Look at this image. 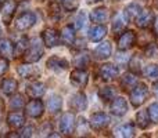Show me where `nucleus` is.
Returning <instances> with one entry per match:
<instances>
[{
	"label": "nucleus",
	"instance_id": "nucleus-1",
	"mask_svg": "<svg viewBox=\"0 0 158 138\" xmlns=\"http://www.w3.org/2000/svg\"><path fill=\"white\" fill-rule=\"evenodd\" d=\"M148 97V87L144 83H136L131 89V94H129V100H131L133 106H140Z\"/></svg>",
	"mask_w": 158,
	"mask_h": 138
},
{
	"label": "nucleus",
	"instance_id": "nucleus-2",
	"mask_svg": "<svg viewBox=\"0 0 158 138\" xmlns=\"http://www.w3.org/2000/svg\"><path fill=\"white\" fill-rule=\"evenodd\" d=\"M24 55H25L27 62H38V61L40 60L42 55H43V46H42V43L39 41V39H33V40L31 41L28 49L25 50Z\"/></svg>",
	"mask_w": 158,
	"mask_h": 138
},
{
	"label": "nucleus",
	"instance_id": "nucleus-3",
	"mask_svg": "<svg viewBox=\"0 0 158 138\" xmlns=\"http://www.w3.org/2000/svg\"><path fill=\"white\" fill-rule=\"evenodd\" d=\"M110 122H111L110 116L107 113H104V112L93 113L92 117H90V126H92V128L96 131H101L106 127H108Z\"/></svg>",
	"mask_w": 158,
	"mask_h": 138
},
{
	"label": "nucleus",
	"instance_id": "nucleus-4",
	"mask_svg": "<svg viewBox=\"0 0 158 138\" xmlns=\"http://www.w3.org/2000/svg\"><path fill=\"white\" fill-rule=\"evenodd\" d=\"M75 128V115L72 112L63 113L60 120V131L64 136H71Z\"/></svg>",
	"mask_w": 158,
	"mask_h": 138
},
{
	"label": "nucleus",
	"instance_id": "nucleus-5",
	"mask_svg": "<svg viewBox=\"0 0 158 138\" xmlns=\"http://www.w3.org/2000/svg\"><path fill=\"white\" fill-rule=\"evenodd\" d=\"M135 41H136V35H135L133 30H123L118 36V49L122 50V51L129 50L131 47H133Z\"/></svg>",
	"mask_w": 158,
	"mask_h": 138
},
{
	"label": "nucleus",
	"instance_id": "nucleus-6",
	"mask_svg": "<svg viewBox=\"0 0 158 138\" xmlns=\"http://www.w3.org/2000/svg\"><path fill=\"white\" fill-rule=\"evenodd\" d=\"M25 109H27V115L29 117H33V119H38L43 115L44 106L43 102H42L39 98H32L29 102L25 105Z\"/></svg>",
	"mask_w": 158,
	"mask_h": 138
},
{
	"label": "nucleus",
	"instance_id": "nucleus-7",
	"mask_svg": "<svg viewBox=\"0 0 158 138\" xmlns=\"http://www.w3.org/2000/svg\"><path fill=\"white\" fill-rule=\"evenodd\" d=\"M36 22V15L33 13H24L17 18L15 21V28L18 30H27L32 28Z\"/></svg>",
	"mask_w": 158,
	"mask_h": 138
},
{
	"label": "nucleus",
	"instance_id": "nucleus-8",
	"mask_svg": "<svg viewBox=\"0 0 158 138\" xmlns=\"http://www.w3.org/2000/svg\"><path fill=\"white\" fill-rule=\"evenodd\" d=\"M111 112L115 116H123L128 112V102L122 97H114L111 102Z\"/></svg>",
	"mask_w": 158,
	"mask_h": 138
},
{
	"label": "nucleus",
	"instance_id": "nucleus-9",
	"mask_svg": "<svg viewBox=\"0 0 158 138\" xmlns=\"http://www.w3.org/2000/svg\"><path fill=\"white\" fill-rule=\"evenodd\" d=\"M17 8V2L15 0H7L3 3L2 6V15H3V21L4 24H10L11 19L14 17V11Z\"/></svg>",
	"mask_w": 158,
	"mask_h": 138
},
{
	"label": "nucleus",
	"instance_id": "nucleus-10",
	"mask_svg": "<svg viewBox=\"0 0 158 138\" xmlns=\"http://www.w3.org/2000/svg\"><path fill=\"white\" fill-rule=\"evenodd\" d=\"M42 39H43L44 46L47 47H54L60 43V33L56 29H46L42 35Z\"/></svg>",
	"mask_w": 158,
	"mask_h": 138
},
{
	"label": "nucleus",
	"instance_id": "nucleus-11",
	"mask_svg": "<svg viewBox=\"0 0 158 138\" xmlns=\"http://www.w3.org/2000/svg\"><path fill=\"white\" fill-rule=\"evenodd\" d=\"M135 21H136V24H137V26H139V28L146 29V28H148L154 22L153 11H151V10H142Z\"/></svg>",
	"mask_w": 158,
	"mask_h": 138
},
{
	"label": "nucleus",
	"instance_id": "nucleus-12",
	"mask_svg": "<svg viewBox=\"0 0 158 138\" xmlns=\"http://www.w3.org/2000/svg\"><path fill=\"white\" fill-rule=\"evenodd\" d=\"M118 76V68L112 64H104L100 68V77L104 81H112Z\"/></svg>",
	"mask_w": 158,
	"mask_h": 138
},
{
	"label": "nucleus",
	"instance_id": "nucleus-13",
	"mask_svg": "<svg viewBox=\"0 0 158 138\" xmlns=\"http://www.w3.org/2000/svg\"><path fill=\"white\" fill-rule=\"evenodd\" d=\"M87 80H89V75L85 69H77L71 73V81L77 87H81V89L85 87L87 84Z\"/></svg>",
	"mask_w": 158,
	"mask_h": 138
},
{
	"label": "nucleus",
	"instance_id": "nucleus-14",
	"mask_svg": "<svg viewBox=\"0 0 158 138\" xmlns=\"http://www.w3.org/2000/svg\"><path fill=\"white\" fill-rule=\"evenodd\" d=\"M47 68L54 70V72H57V73H60V72H63V70H65L68 68V61L54 55V57H52L49 61H47Z\"/></svg>",
	"mask_w": 158,
	"mask_h": 138
},
{
	"label": "nucleus",
	"instance_id": "nucleus-15",
	"mask_svg": "<svg viewBox=\"0 0 158 138\" xmlns=\"http://www.w3.org/2000/svg\"><path fill=\"white\" fill-rule=\"evenodd\" d=\"M69 105H71L72 109H75V111H78V112L86 109V106H87L86 95H85L83 93H77L75 95H72L71 101H69Z\"/></svg>",
	"mask_w": 158,
	"mask_h": 138
},
{
	"label": "nucleus",
	"instance_id": "nucleus-16",
	"mask_svg": "<svg viewBox=\"0 0 158 138\" xmlns=\"http://www.w3.org/2000/svg\"><path fill=\"white\" fill-rule=\"evenodd\" d=\"M24 123H25V116L21 112L14 111L7 115V124L10 126L11 128H19Z\"/></svg>",
	"mask_w": 158,
	"mask_h": 138
},
{
	"label": "nucleus",
	"instance_id": "nucleus-17",
	"mask_svg": "<svg viewBox=\"0 0 158 138\" xmlns=\"http://www.w3.org/2000/svg\"><path fill=\"white\" fill-rule=\"evenodd\" d=\"M112 53V46L110 41H103L101 44H98L97 49L94 50V57L97 60H107Z\"/></svg>",
	"mask_w": 158,
	"mask_h": 138
},
{
	"label": "nucleus",
	"instance_id": "nucleus-18",
	"mask_svg": "<svg viewBox=\"0 0 158 138\" xmlns=\"http://www.w3.org/2000/svg\"><path fill=\"white\" fill-rule=\"evenodd\" d=\"M106 35H107V28L103 24H96L89 30V39L92 41H100L101 39H104Z\"/></svg>",
	"mask_w": 158,
	"mask_h": 138
},
{
	"label": "nucleus",
	"instance_id": "nucleus-19",
	"mask_svg": "<svg viewBox=\"0 0 158 138\" xmlns=\"http://www.w3.org/2000/svg\"><path fill=\"white\" fill-rule=\"evenodd\" d=\"M27 94L31 98H39L44 94V84L40 81H32L27 86Z\"/></svg>",
	"mask_w": 158,
	"mask_h": 138
},
{
	"label": "nucleus",
	"instance_id": "nucleus-20",
	"mask_svg": "<svg viewBox=\"0 0 158 138\" xmlns=\"http://www.w3.org/2000/svg\"><path fill=\"white\" fill-rule=\"evenodd\" d=\"M17 86H18V83H17L15 79L7 77L0 84V91H2L3 95H11L17 91Z\"/></svg>",
	"mask_w": 158,
	"mask_h": 138
},
{
	"label": "nucleus",
	"instance_id": "nucleus-21",
	"mask_svg": "<svg viewBox=\"0 0 158 138\" xmlns=\"http://www.w3.org/2000/svg\"><path fill=\"white\" fill-rule=\"evenodd\" d=\"M90 19H92V22H94V24H104V22H107V19H108V10H107L106 7L94 8V10L92 11V14H90Z\"/></svg>",
	"mask_w": 158,
	"mask_h": 138
},
{
	"label": "nucleus",
	"instance_id": "nucleus-22",
	"mask_svg": "<svg viewBox=\"0 0 158 138\" xmlns=\"http://www.w3.org/2000/svg\"><path fill=\"white\" fill-rule=\"evenodd\" d=\"M60 40L63 41L67 46H72L75 41V33H74V28L72 25H67V26L63 28L60 33Z\"/></svg>",
	"mask_w": 158,
	"mask_h": 138
},
{
	"label": "nucleus",
	"instance_id": "nucleus-23",
	"mask_svg": "<svg viewBox=\"0 0 158 138\" xmlns=\"http://www.w3.org/2000/svg\"><path fill=\"white\" fill-rule=\"evenodd\" d=\"M74 66L77 69H85V68H87L89 66V64H90V55H89V53H86V51H82V53H79V54L77 55V57L74 58Z\"/></svg>",
	"mask_w": 158,
	"mask_h": 138
},
{
	"label": "nucleus",
	"instance_id": "nucleus-24",
	"mask_svg": "<svg viewBox=\"0 0 158 138\" xmlns=\"http://www.w3.org/2000/svg\"><path fill=\"white\" fill-rule=\"evenodd\" d=\"M114 134L117 137H133L135 136V127L132 123H126L114 130Z\"/></svg>",
	"mask_w": 158,
	"mask_h": 138
},
{
	"label": "nucleus",
	"instance_id": "nucleus-25",
	"mask_svg": "<svg viewBox=\"0 0 158 138\" xmlns=\"http://www.w3.org/2000/svg\"><path fill=\"white\" fill-rule=\"evenodd\" d=\"M0 54L4 58H11L14 55V46L8 39L0 40Z\"/></svg>",
	"mask_w": 158,
	"mask_h": 138
},
{
	"label": "nucleus",
	"instance_id": "nucleus-26",
	"mask_svg": "<svg viewBox=\"0 0 158 138\" xmlns=\"http://www.w3.org/2000/svg\"><path fill=\"white\" fill-rule=\"evenodd\" d=\"M140 11H142V8H140V6L137 4H129L128 7L125 8V19L126 21H135V19L137 18V15L140 14Z\"/></svg>",
	"mask_w": 158,
	"mask_h": 138
},
{
	"label": "nucleus",
	"instance_id": "nucleus-27",
	"mask_svg": "<svg viewBox=\"0 0 158 138\" xmlns=\"http://www.w3.org/2000/svg\"><path fill=\"white\" fill-rule=\"evenodd\" d=\"M136 83H137V77L133 73H125L123 77L121 79V87L125 90H131Z\"/></svg>",
	"mask_w": 158,
	"mask_h": 138
},
{
	"label": "nucleus",
	"instance_id": "nucleus-28",
	"mask_svg": "<svg viewBox=\"0 0 158 138\" xmlns=\"http://www.w3.org/2000/svg\"><path fill=\"white\" fill-rule=\"evenodd\" d=\"M28 43H29L28 37H25V36L19 37V39H18V41L15 43V46H14V54H15L17 57L22 55V54L25 53V50L28 49Z\"/></svg>",
	"mask_w": 158,
	"mask_h": 138
},
{
	"label": "nucleus",
	"instance_id": "nucleus-29",
	"mask_svg": "<svg viewBox=\"0 0 158 138\" xmlns=\"http://www.w3.org/2000/svg\"><path fill=\"white\" fill-rule=\"evenodd\" d=\"M136 120L137 124H139L140 128H147L150 126V116H148L147 111H140L139 113L136 115Z\"/></svg>",
	"mask_w": 158,
	"mask_h": 138
},
{
	"label": "nucleus",
	"instance_id": "nucleus-30",
	"mask_svg": "<svg viewBox=\"0 0 158 138\" xmlns=\"http://www.w3.org/2000/svg\"><path fill=\"white\" fill-rule=\"evenodd\" d=\"M49 111L50 112H58L61 109V105H63V100H61V97H58V95H53L52 98L49 100Z\"/></svg>",
	"mask_w": 158,
	"mask_h": 138
},
{
	"label": "nucleus",
	"instance_id": "nucleus-31",
	"mask_svg": "<svg viewBox=\"0 0 158 138\" xmlns=\"http://www.w3.org/2000/svg\"><path fill=\"white\" fill-rule=\"evenodd\" d=\"M98 97L103 101H111L115 97V90L112 87H103L98 90Z\"/></svg>",
	"mask_w": 158,
	"mask_h": 138
},
{
	"label": "nucleus",
	"instance_id": "nucleus-32",
	"mask_svg": "<svg viewBox=\"0 0 158 138\" xmlns=\"http://www.w3.org/2000/svg\"><path fill=\"white\" fill-rule=\"evenodd\" d=\"M25 106V101H24V97L19 94L14 95L13 100L10 101V108L13 109V111H19L21 108H24Z\"/></svg>",
	"mask_w": 158,
	"mask_h": 138
},
{
	"label": "nucleus",
	"instance_id": "nucleus-33",
	"mask_svg": "<svg viewBox=\"0 0 158 138\" xmlns=\"http://www.w3.org/2000/svg\"><path fill=\"white\" fill-rule=\"evenodd\" d=\"M143 73L147 79L151 80H158V65H147L143 69Z\"/></svg>",
	"mask_w": 158,
	"mask_h": 138
},
{
	"label": "nucleus",
	"instance_id": "nucleus-34",
	"mask_svg": "<svg viewBox=\"0 0 158 138\" xmlns=\"http://www.w3.org/2000/svg\"><path fill=\"white\" fill-rule=\"evenodd\" d=\"M150 120L153 123H158V102H153L147 109Z\"/></svg>",
	"mask_w": 158,
	"mask_h": 138
},
{
	"label": "nucleus",
	"instance_id": "nucleus-35",
	"mask_svg": "<svg viewBox=\"0 0 158 138\" xmlns=\"http://www.w3.org/2000/svg\"><path fill=\"white\" fill-rule=\"evenodd\" d=\"M63 7L67 11H75L79 7V0H63Z\"/></svg>",
	"mask_w": 158,
	"mask_h": 138
},
{
	"label": "nucleus",
	"instance_id": "nucleus-36",
	"mask_svg": "<svg viewBox=\"0 0 158 138\" xmlns=\"http://www.w3.org/2000/svg\"><path fill=\"white\" fill-rule=\"evenodd\" d=\"M33 73V66L31 65H21L18 68V75L22 76V77H29Z\"/></svg>",
	"mask_w": 158,
	"mask_h": 138
},
{
	"label": "nucleus",
	"instance_id": "nucleus-37",
	"mask_svg": "<svg viewBox=\"0 0 158 138\" xmlns=\"http://www.w3.org/2000/svg\"><path fill=\"white\" fill-rule=\"evenodd\" d=\"M146 55L147 57H158V44L148 43L146 47Z\"/></svg>",
	"mask_w": 158,
	"mask_h": 138
},
{
	"label": "nucleus",
	"instance_id": "nucleus-38",
	"mask_svg": "<svg viewBox=\"0 0 158 138\" xmlns=\"http://www.w3.org/2000/svg\"><path fill=\"white\" fill-rule=\"evenodd\" d=\"M8 70V60L4 57L0 58V77Z\"/></svg>",
	"mask_w": 158,
	"mask_h": 138
},
{
	"label": "nucleus",
	"instance_id": "nucleus-39",
	"mask_svg": "<svg viewBox=\"0 0 158 138\" xmlns=\"http://www.w3.org/2000/svg\"><path fill=\"white\" fill-rule=\"evenodd\" d=\"M83 25H85V14L83 13H79L78 17H77V19H75L74 28H75V29H81Z\"/></svg>",
	"mask_w": 158,
	"mask_h": 138
},
{
	"label": "nucleus",
	"instance_id": "nucleus-40",
	"mask_svg": "<svg viewBox=\"0 0 158 138\" xmlns=\"http://www.w3.org/2000/svg\"><path fill=\"white\" fill-rule=\"evenodd\" d=\"M122 28H123V22H122V19L118 17V19H115L114 24H112V30H114L115 33H119V30H122Z\"/></svg>",
	"mask_w": 158,
	"mask_h": 138
},
{
	"label": "nucleus",
	"instance_id": "nucleus-41",
	"mask_svg": "<svg viewBox=\"0 0 158 138\" xmlns=\"http://www.w3.org/2000/svg\"><path fill=\"white\" fill-rule=\"evenodd\" d=\"M32 131H33V127H32V126H29L28 128H25V130L22 131L21 137H31V136H32Z\"/></svg>",
	"mask_w": 158,
	"mask_h": 138
},
{
	"label": "nucleus",
	"instance_id": "nucleus-42",
	"mask_svg": "<svg viewBox=\"0 0 158 138\" xmlns=\"http://www.w3.org/2000/svg\"><path fill=\"white\" fill-rule=\"evenodd\" d=\"M153 24H154V33H156V36L158 37V17H157L156 19H154Z\"/></svg>",
	"mask_w": 158,
	"mask_h": 138
},
{
	"label": "nucleus",
	"instance_id": "nucleus-43",
	"mask_svg": "<svg viewBox=\"0 0 158 138\" xmlns=\"http://www.w3.org/2000/svg\"><path fill=\"white\" fill-rule=\"evenodd\" d=\"M153 91H154V94H156V97H158V83L154 84V87H153Z\"/></svg>",
	"mask_w": 158,
	"mask_h": 138
},
{
	"label": "nucleus",
	"instance_id": "nucleus-44",
	"mask_svg": "<svg viewBox=\"0 0 158 138\" xmlns=\"http://www.w3.org/2000/svg\"><path fill=\"white\" fill-rule=\"evenodd\" d=\"M96 2H101V0H87V3H96Z\"/></svg>",
	"mask_w": 158,
	"mask_h": 138
},
{
	"label": "nucleus",
	"instance_id": "nucleus-45",
	"mask_svg": "<svg viewBox=\"0 0 158 138\" xmlns=\"http://www.w3.org/2000/svg\"><path fill=\"white\" fill-rule=\"evenodd\" d=\"M0 33H2V26H0Z\"/></svg>",
	"mask_w": 158,
	"mask_h": 138
},
{
	"label": "nucleus",
	"instance_id": "nucleus-46",
	"mask_svg": "<svg viewBox=\"0 0 158 138\" xmlns=\"http://www.w3.org/2000/svg\"><path fill=\"white\" fill-rule=\"evenodd\" d=\"M57 2H63V0H57Z\"/></svg>",
	"mask_w": 158,
	"mask_h": 138
}]
</instances>
